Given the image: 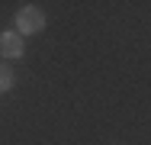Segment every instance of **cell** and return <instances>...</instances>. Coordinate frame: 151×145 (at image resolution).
Instances as JSON below:
<instances>
[{"mask_svg": "<svg viewBox=\"0 0 151 145\" xmlns=\"http://www.w3.org/2000/svg\"><path fill=\"white\" fill-rule=\"evenodd\" d=\"M42 26H45V13L39 7H23L16 13V32L19 36H35V32H42Z\"/></svg>", "mask_w": 151, "mask_h": 145, "instance_id": "cell-1", "label": "cell"}, {"mask_svg": "<svg viewBox=\"0 0 151 145\" xmlns=\"http://www.w3.org/2000/svg\"><path fill=\"white\" fill-rule=\"evenodd\" d=\"M26 45H23V36L19 32H0V55L3 58H23Z\"/></svg>", "mask_w": 151, "mask_h": 145, "instance_id": "cell-2", "label": "cell"}, {"mask_svg": "<svg viewBox=\"0 0 151 145\" xmlns=\"http://www.w3.org/2000/svg\"><path fill=\"white\" fill-rule=\"evenodd\" d=\"M10 87H13V71H10L6 65H0V94L10 90Z\"/></svg>", "mask_w": 151, "mask_h": 145, "instance_id": "cell-3", "label": "cell"}]
</instances>
